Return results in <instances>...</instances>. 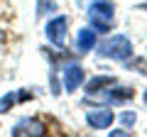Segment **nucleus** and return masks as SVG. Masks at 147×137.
<instances>
[{
  "instance_id": "11",
  "label": "nucleus",
  "mask_w": 147,
  "mask_h": 137,
  "mask_svg": "<svg viewBox=\"0 0 147 137\" xmlns=\"http://www.w3.org/2000/svg\"><path fill=\"white\" fill-rule=\"evenodd\" d=\"M120 120H123V125H127V127H132V125H135V113H123V115H120Z\"/></svg>"
},
{
  "instance_id": "9",
  "label": "nucleus",
  "mask_w": 147,
  "mask_h": 137,
  "mask_svg": "<svg viewBox=\"0 0 147 137\" xmlns=\"http://www.w3.org/2000/svg\"><path fill=\"white\" fill-rule=\"evenodd\" d=\"M115 83L113 76H93V79L86 81V95H98L100 91H105L108 86Z\"/></svg>"
},
{
  "instance_id": "3",
  "label": "nucleus",
  "mask_w": 147,
  "mask_h": 137,
  "mask_svg": "<svg viewBox=\"0 0 147 137\" xmlns=\"http://www.w3.org/2000/svg\"><path fill=\"white\" fill-rule=\"evenodd\" d=\"M66 32H69V17L66 15L52 17V20L47 22V27H44V34H47L49 44H54V47H64Z\"/></svg>"
},
{
  "instance_id": "10",
  "label": "nucleus",
  "mask_w": 147,
  "mask_h": 137,
  "mask_svg": "<svg viewBox=\"0 0 147 137\" xmlns=\"http://www.w3.org/2000/svg\"><path fill=\"white\" fill-rule=\"evenodd\" d=\"M17 103V95L15 93H5L3 98H0V115H5V113H10V108Z\"/></svg>"
},
{
  "instance_id": "4",
  "label": "nucleus",
  "mask_w": 147,
  "mask_h": 137,
  "mask_svg": "<svg viewBox=\"0 0 147 137\" xmlns=\"http://www.w3.org/2000/svg\"><path fill=\"white\" fill-rule=\"evenodd\" d=\"M10 132L15 137H39V135H47V125L39 118H22L20 122H15Z\"/></svg>"
},
{
  "instance_id": "7",
  "label": "nucleus",
  "mask_w": 147,
  "mask_h": 137,
  "mask_svg": "<svg viewBox=\"0 0 147 137\" xmlns=\"http://www.w3.org/2000/svg\"><path fill=\"white\" fill-rule=\"evenodd\" d=\"M76 49L81 54H88L91 49H96V30L93 27H81L76 34Z\"/></svg>"
},
{
  "instance_id": "1",
  "label": "nucleus",
  "mask_w": 147,
  "mask_h": 137,
  "mask_svg": "<svg viewBox=\"0 0 147 137\" xmlns=\"http://www.w3.org/2000/svg\"><path fill=\"white\" fill-rule=\"evenodd\" d=\"M113 22H115V5L110 0H93L88 5V25L96 30V34L110 32Z\"/></svg>"
},
{
  "instance_id": "6",
  "label": "nucleus",
  "mask_w": 147,
  "mask_h": 137,
  "mask_svg": "<svg viewBox=\"0 0 147 137\" xmlns=\"http://www.w3.org/2000/svg\"><path fill=\"white\" fill-rule=\"evenodd\" d=\"M113 120H115V115L108 108H93V110L86 113V122H88L91 130H105Z\"/></svg>"
},
{
  "instance_id": "2",
  "label": "nucleus",
  "mask_w": 147,
  "mask_h": 137,
  "mask_svg": "<svg viewBox=\"0 0 147 137\" xmlns=\"http://www.w3.org/2000/svg\"><path fill=\"white\" fill-rule=\"evenodd\" d=\"M98 54L103 59H113V61H127L132 56V42L125 34H113L98 47Z\"/></svg>"
},
{
  "instance_id": "8",
  "label": "nucleus",
  "mask_w": 147,
  "mask_h": 137,
  "mask_svg": "<svg viewBox=\"0 0 147 137\" xmlns=\"http://www.w3.org/2000/svg\"><path fill=\"white\" fill-rule=\"evenodd\" d=\"M132 88L130 86H115L113 83V88H105V100H108V103H125V100H130L132 98Z\"/></svg>"
},
{
  "instance_id": "5",
  "label": "nucleus",
  "mask_w": 147,
  "mask_h": 137,
  "mask_svg": "<svg viewBox=\"0 0 147 137\" xmlns=\"http://www.w3.org/2000/svg\"><path fill=\"white\" fill-rule=\"evenodd\" d=\"M84 79H86L84 66H79V64H69V66L64 68V76H61V81H64V91H66V93H74V91L84 83Z\"/></svg>"
}]
</instances>
